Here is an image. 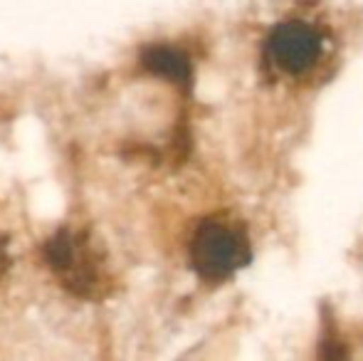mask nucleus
<instances>
[{
	"mask_svg": "<svg viewBox=\"0 0 363 361\" xmlns=\"http://www.w3.org/2000/svg\"><path fill=\"white\" fill-rule=\"evenodd\" d=\"M250 260V245L238 228L223 221H206L191 240V262L206 282H223Z\"/></svg>",
	"mask_w": 363,
	"mask_h": 361,
	"instance_id": "nucleus-1",
	"label": "nucleus"
},
{
	"mask_svg": "<svg viewBox=\"0 0 363 361\" xmlns=\"http://www.w3.org/2000/svg\"><path fill=\"white\" fill-rule=\"evenodd\" d=\"M321 55V38L311 25L289 20L269 33L267 57L282 72L299 74L306 72Z\"/></svg>",
	"mask_w": 363,
	"mask_h": 361,
	"instance_id": "nucleus-2",
	"label": "nucleus"
},
{
	"mask_svg": "<svg viewBox=\"0 0 363 361\" xmlns=\"http://www.w3.org/2000/svg\"><path fill=\"white\" fill-rule=\"evenodd\" d=\"M139 62L146 72L158 74V77L168 79L183 89H188L193 79L191 60L181 48H173V45H146L139 55Z\"/></svg>",
	"mask_w": 363,
	"mask_h": 361,
	"instance_id": "nucleus-3",
	"label": "nucleus"
},
{
	"mask_svg": "<svg viewBox=\"0 0 363 361\" xmlns=\"http://www.w3.org/2000/svg\"><path fill=\"white\" fill-rule=\"evenodd\" d=\"M77 252H79V245H77V235L67 231V228H62V231H57L52 238H50L48 243H45L43 248V255H45V262H48L50 267H52L55 272L65 274L72 267Z\"/></svg>",
	"mask_w": 363,
	"mask_h": 361,
	"instance_id": "nucleus-4",
	"label": "nucleus"
},
{
	"mask_svg": "<svg viewBox=\"0 0 363 361\" xmlns=\"http://www.w3.org/2000/svg\"><path fill=\"white\" fill-rule=\"evenodd\" d=\"M10 267V255H8V245H5L3 240H0V277H3L5 272H8Z\"/></svg>",
	"mask_w": 363,
	"mask_h": 361,
	"instance_id": "nucleus-5",
	"label": "nucleus"
}]
</instances>
